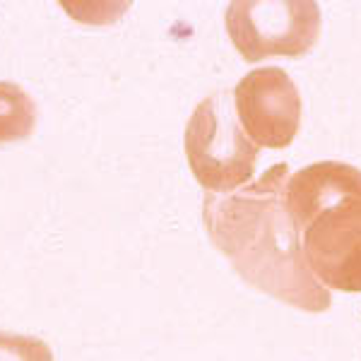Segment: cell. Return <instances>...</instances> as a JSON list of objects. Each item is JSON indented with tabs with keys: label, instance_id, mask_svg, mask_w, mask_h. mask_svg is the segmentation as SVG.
<instances>
[{
	"label": "cell",
	"instance_id": "7",
	"mask_svg": "<svg viewBox=\"0 0 361 361\" xmlns=\"http://www.w3.org/2000/svg\"><path fill=\"white\" fill-rule=\"evenodd\" d=\"M34 99L15 82H0V142L22 140L34 130Z\"/></svg>",
	"mask_w": 361,
	"mask_h": 361
},
{
	"label": "cell",
	"instance_id": "3",
	"mask_svg": "<svg viewBox=\"0 0 361 361\" xmlns=\"http://www.w3.org/2000/svg\"><path fill=\"white\" fill-rule=\"evenodd\" d=\"M226 32L246 63L272 56L299 58L320 37V8L316 3H231Z\"/></svg>",
	"mask_w": 361,
	"mask_h": 361
},
{
	"label": "cell",
	"instance_id": "4",
	"mask_svg": "<svg viewBox=\"0 0 361 361\" xmlns=\"http://www.w3.org/2000/svg\"><path fill=\"white\" fill-rule=\"evenodd\" d=\"M306 263L328 292L361 294V195H349L311 219L304 231Z\"/></svg>",
	"mask_w": 361,
	"mask_h": 361
},
{
	"label": "cell",
	"instance_id": "2",
	"mask_svg": "<svg viewBox=\"0 0 361 361\" xmlns=\"http://www.w3.org/2000/svg\"><path fill=\"white\" fill-rule=\"evenodd\" d=\"M183 147L195 180L209 195L234 193L253 180L260 147L238 123L234 92H217L197 104Z\"/></svg>",
	"mask_w": 361,
	"mask_h": 361
},
{
	"label": "cell",
	"instance_id": "6",
	"mask_svg": "<svg viewBox=\"0 0 361 361\" xmlns=\"http://www.w3.org/2000/svg\"><path fill=\"white\" fill-rule=\"evenodd\" d=\"M349 195H361V169L342 161H318L301 169L289 176L284 190L287 207L301 231L316 214Z\"/></svg>",
	"mask_w": 361,
	"mask_h": 361
},
{
	"label": "cell",
	"instance_id": "8",
	"mask_svg": "<svg viewBox=\"0 0 361 361\" xmlns=\"http://www.w3.org/2000/svg\"><path fill=\"white\" fill-rule=\"evenodd\" d=\"M0 361H54V352L39 337L0 330Z\"/></svg>",
	"mask_w": 361,
	"mask_h": 361
},
{
	"label": "cell",
	"instance_id": "1",
	"mask_svg": "<svg viewBox=\"0 0 361 361\" xmlns=\"http://www.w3.org/2000/svg\"><path fill=\"white\" fill-rule=\"evenodd\" d=\"M287 164H272L263 176L226 195H205L202 222L214 248L238 277L267 296L306 313L333 306V292L313 277L301 229L284 200Z\"/></svg>",
	"mask_w": 361,
	"mask_h": 361
},
{
	"label": "cell",
	"instance_id": "5",
	"mask_svg": "<svg viewBox=\"0 0 361 361\" xmlns=\"http://www.w3.org/2000/svg\"><path fill=\"white\" fill-rule=\"evenodd\" d=\"M238 123L258 147L282 149L294 142L301 126V94L282 68H258L234 90Z\"/></svg>",
	"mask_w": 361,
	"mask_h": 361
}]
</instances>
